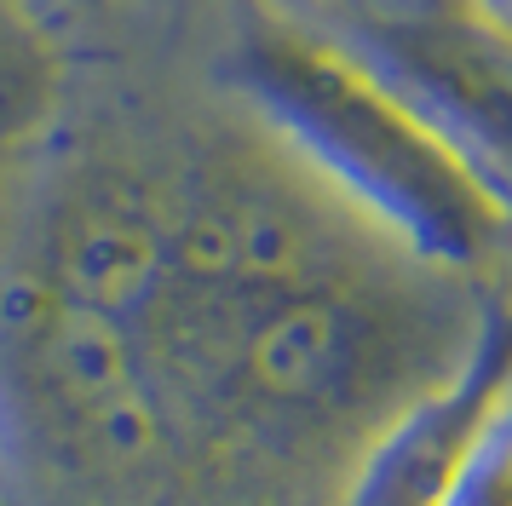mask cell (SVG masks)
<instances>
[{
  "instance_id": "obj_1",
  "label": "cell",
  "mask_w": 512,
  "mask_h": 506,
  "mask_svg": "<svg viewBox=\"0 0 512 506\" xmlns=\"http://www.w3.org/2000/svg\"><path fill=\"white\" fill-rule=\"evenodd\" d=\"M225 75L271 144L357 219L443 276L512 288V213L340 35L282 18L248 23Z\"/></svg>"
},
{
  "instance_id": "obj_2",
  "label": "cell",
  "mask_w": 512,
  "mask_h": 506,
  "mask_svg": "<svg viewBox=\"0 0 512 506\" xmlns=\"http://www.w3.org/2000/svg\"><path fill=\"white\" fill-rule=\"evenodd\" d=\"M0 374L41 437L70 449L87 472L150 483L185 466L139 340L35 271L0 288Z\"/></svg>"
},
{
  "instance_id": "obj_3",
  "label": "cell",
  "mask_w": 512,
  "mask_h": 506,
  "mask_svg": "<svg viewBox=\"0 0 512 506\" xmlns=\"http://www.w3.org/2000/svg\"><path fill=\"white\" fill-rule=\"evenodd\" d=\"M340 41L415 104L432 133L512 213V41L472 18L374 12Z\"/></svg>"
},
{
  "instance_id": "obj_4",
  "label": "cell",
  "mask_w": 512,
  "mask_h": 506,
  "mask_svg": "<svg viewBox=\"0 0 512 506\" xmlns=\"http://www.w3.org/2000/svg\"><path fill=\"white\" fill-rule=\"evenodd\" d=\"M512 386V288H489L466 363L357 455L340 506H438L466 443Z\"/></svg>"
},
{
  "instance_id": "obj_5",
  "label": "cell",
  "mask_w": 512,
  "mask_h": 506,
  "mask_svg": "<svg viewBox=\"0 0 512 506\" xmlns=\"http://www.w3.org/2000/svg\"><path fill=\"white\" fill-rule=\"evenodd\" d=\"M64 92L58 41L35 0H0V161L29 150L52 127Z\"/></svg>"
},
{
  "instance_id": "obj_6",
  "label": "cell",
  "mask_w": 512,
  "mask_h": 506,
  "mask_svg": "<svg viewBox=\"0 0 512 506\" xmlns=\"http://www.w3.org/2000/svg\"><path fill=\"white\" fill-rule=\"evenodd\" d=\"M438 506H512V386L466 443Z\"/></svg>"
},
{
  "instance_id": "obj_7",
  "label": "cell",
  "mask_w": 512,
  "mask_h": 506,
  "mask_svg": "<svg viewBox=\"0 0 512 506\" xmlns=\"http://www.w3.org/2000/svg\"><path fill=\"white\" fill-rule=\"evenodd\" d=\"M466 12L484 23V29H495V35L512 41V0H466Z\"/></svg>"
},
{
  "instance_id": "obj_8",
  "label": "cell",
  "mask_w": 512,
  "mask_h": 506,
  "mask_svg": "<svg viewBox=\"0 0 512 506\" xmlns=\"http://www.w3.org/2000/svg\"><path fill=\"white\" fill-rule=\"evenodd\" d=\"M0 506H12V501H6V495H0Z\"/></svg>"
}]
</instances>
